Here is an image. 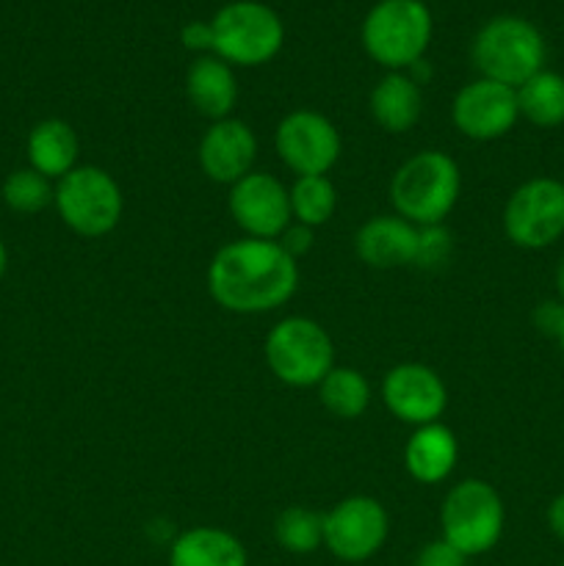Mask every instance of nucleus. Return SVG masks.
I'll return each mask as SVG.
<instances>
[{
	"label": "nucleus",
	"mask_w": 564,
	"mask_h": 566,
	"mask_svg": "<svg viewBox=\"0 0 564 566\" xmlns=\"http://www.w3.org/2000/svg\"><path fill=\"white\" fill-rule=\"evenodd\" d=\"M288 191H291V216L296 224L315 230L335 216L337 191L326 175L296 177V182Z\"/></svg>",
	"instance_id": "nucleus-24"
},
{
	"label": "nucleus",
	"mask_w": 564,
	"mask_h": 566,
	"mask_svg": "<svg viewBox=\"0 0 564 566\" xmlns=\"http://www.w3.org/2000/svg\"><path fill=\"white\" fill-rule=\"evenodd\" d=\"M547 525H551L553 536L564 542V492L558 497H553V503L547 506Z\"/></svg>",
	"instance_id": "nucleus-32"
},
{
	"label": "nucleus",
	"mask_w": 564,
	"mask_h": 566,
	"mask_svg": "<svg viewBox=\"0 0 564 566\" xmlns=\"http://www.w3.org/2000/svg\"><path fill=\"white\" fill-rule=\"evenodd\" d=\"M562 566H564V564H562Z\"/></svg>",
	"instance_id": "nucleus-36"
},
{
	"label": "nucleus",
	"mask_w": 564,
	"mask_h": 566,
	"mask_svg": "<svg viewBox=\"0 0 564 566\" xmlns=\"http://www.w3.org/2000/svg\"><path fill=\"white\" fill-rule=\"evenodd\" d=\"M227 208L247 238L260 241H276L293 224L291 191L269 171H249L230 186Z\"/></svg>",
	"instance_id": "nucleus-12"
},
{
	"label": "nucleus",
	"mask_w": 564,
	"mask_h": 566,
	"mask_svg": "<svg viewBox=\"0 0 564 566\" xmlns=\"http://www.w3.org/2000/svg\"><path fill=\"white\" fill-rule=\"evenodd\" d=\"M296 287L299 260L276 241L241 238L224 243L208 265V293L227 313H271L291 302Z\"/></svg>",
	"instance_id": "nucleus-1"
},
{
	"label": "nucleus",
	"mask_w": 564,
	"mask_h": 566,
	"mask_svg": "<svg viewBox=\"0 0 564 566\" xmlns=\"http://www.w3.org/2000/svg\"><path fill=\"white\" fill-rule=\"evenodd\" d=\"M382 401L387 412L407 426H429L442 418L448 407L446 381L437 370L420 363L396 365L382 381Z\"/></svg>",
	"instance_id": "nucleus-14"
},
{
	"label": "nucleus",
	"mask_w": 564,
	"mask_h": 566,
	"mask_svg": "<svg viewBox=\"0 0 564 566\" xmlns=\"http://www.w3.org/2000/svg\"><path fill=\"white\" fill-rule=\"evenodd\" d=\"M462 191V171L448 153L424 149L404 160L390 180V202L396 216L415 227L442 224L457 208Z\"/></svg>",
	"instance_id": "nucleus-2"
},
{
	"label": "nucleus",
	"mask_w": 564,
	"mask_h": 566,
	"mask_svg": "<svg viewBox=\"0 0 564 566\" xmlns=\"http://www.w3.org/2000/svg\"><path fill=\"white\" fill-rule=\"evenodd\" d=\"M545 39L534 22L523 17H492L479 28L470 59L481 77L503 83V86H523L529 77L545 70Z\"/></svg>",
	"instance_id": "nucleus-3"
},
{
	"label": "nucleus",
	"mask_w": 564,
	"mask_h": 566,
	"mask_svg": "<svg viewBox=\"0 0 564 566\" xmlns=\"http://www.w3.org/2000/svg\"><path fill=\"white\" fill-rule=\"evenodd\" d=\"M247 547L238 536L224 528H199L186 531L171 542L169 566H247Z\"/></svg>",
	"instance_id": "nucleus-21"
},
{
	"label": "nucleus",
	"mask_w": 564,
	"mask_h": 566,
	"mask_svg": "<svg viewBox=\"0 0 564 566\" xmlns=\"http://www.w3.org/2000/svg\"><path fill=\"white\" fill-rule=\"evenodd\" d=\"M186 97L205 119H230L238 103L236 72L219 55H199L186 72Z\"/></svg>",
	"instance_id": "nucleus-17"
},
{
	"label": "nucleus",
	"mask_w": 564,
	"mask_h": 566,
	"mask_svg": "<svg viewBox=\"0 0 564 566\" xmlns=\"http://www.w3.org/2000/svg\"><path fill=\"white\" fill-rule=\"evenodd\" d=\"M276 243H280V247L285 249L293 260H299L304 252H310V247H313V230L293 221V224L288 227L280 238H276Z\"/></svg>",
	"instance_id": "nucleus-30"
},
{
	"label": "nucleus",
	"mask_w": 564,
	"mask_h": 566,
	"mask_svg": "<svg viewBox=\"0 0 564 566\" xmlns=\"http://www.w3.org/2000/svg\"><path fill=\"white\" fill-rule=\"evenodd\" d=\"M341 133L324 114L291 111L274 130V149L296 177L326 175L341 158Z\"/></svg>",
	"instance_id": "nucleus-11"
},
{
	"label": "nucleus",
	"mask_w": 564,
	"mask_h": 566,
	"mask_svg": "<svg viewBox=\"0 0 564 566\" xmlns=\"http://www.w3.org/2000/svg\"><path fill=\"white\" fill-rule=\"evenodd\" d=\"M274 539L293 556H307L324 545V514L304 506H288L274 523Z\"/></svg>",
	"instance_id": "nucleus-25"
},
{
	"label": "nucleus",
	"mask_w": 564,
	"mask_h": 566,
	"mask_svg": "<svg viewBox=\"0 0 564 566\" xmlns=\"http://www.w3.org/2000/svg\"><path fill=\"white\" fill-rule=\"evenodd\" d=\"M534 324L542 335H558L564 324V302H545L536 307L534 313Z\"/></svg>",
	"instance_id": "nucleus-31"
},
{
	"label": "nucleus",
	"mask_w": 564,
	"mask_h": 566,
	"mask_svg": "<svg viewBox=\"0 0 564 566\" xmlns=\"http://www.w3.org/2000/svg\"><path fill=\"white\" fill-rule=\"evenodd\" d=\"M180 42H182V48L191 50V53H199V55L213 53V28H210V20L208 22H199V20L188 22L180 33Z\"/></svg>",
	"instance_id": "nucleus-29"
},
{
	"label": "nucleus",
	"mask_w": 564,
	"mask_h": 566,
	"mask_svg": "<svg viewBox=\"0 0 564 566\" xmlns=\"http://www.w3.org/2000/svg\"><path fill=\"white\" fill-rule=\"evenodd\" d=\"M518 119V92L490 77L470 81L468 86L459 88L451 103L453 127L473 142H495L506 136Z\"/></svg>",
	"instance_id": "nucleus-13"
},
{
	"label": "nucleus",
	"mask_w": 564,
	"mask_h": 566,
	"mask_svg": "<svg viewBox=\"0 0 564 566\" xmlns=\"http://www.w3.org/2000/svg\"><path fill=\"white\" fill-rule=\"evenodd\" d=\"M424 111V94L420 86L407 72H387L370 92V116L382 130L407 133L418 125Z\"/></svg>",
	"instance_id": "nucleus-19"
},
{
	"label": "nucleus",
	"mask_w": 564,
	"mask_h": 566,
	"mask_svg": "<svg viewBox=\"0 0 564 566\" xmlns=\"http://www.w3.org/2000/svg\"><path fill=\"white\" fill-rule=\"evenodd\" d=\"M459 459V442L448 426L440 420L418 426L404 448V468L420 484H440L453 473Z\"/></svg>",
	"instance_id": "nucleus-18"
},
{
	"label": "nucleus",
	"mask_w": 564,
	"mask_h": 566,
	"mask_svg": "<svg viewBox=\"0 0 564 566\" xmlns=\"http://www.w3.org/2000/svg\"><path fill=\"white\" fill-rule=\"evenodd\" d=\"M453 252V241L451 232L446 230L442 224H431V227H418V249H415V263L418 269H440L451 260Z\"/></svg>",
	"instance_id": "nucleus-27"
},
{
	"label": "nucleus",
	"mask_w": 564,
	"mask_h": 566,
	"mask_svg": "<svg viewBox=\"0 0 564 566\" xmlns=\"http://www.w3.org/2000/svg\"><path fill=\"white\" fill-rule=\"evenodd\" d=\"M53 205L61 221L81 238H103L116 230L125 210L122 188L100 166H75L55 186Z\"/></svg>",
	"instance_id": "nucleus-8"
},
{
	"label": "nucleus",
	"mask_w": 564,
	"mask_h": 566,
	"mask_svg": "<svg viewBox=\"0 0 564 566\" xmlns=\"http://www.w3.org/2000/svg\"><path fill=\"white\" fill-rule=\"evenodd\" d=\"M514 92H518L520 116L531 125L558 127L564 122V77L558 72L540 70Z\"/></svg>",
	"instance_id": "nucleus-22"
},
{
	"label": "nucleus",
	"mask_w": 564,
	"mask_h": 566,
	"mask_svg": "<svg viewBox=\"0 0 564 566\" xmlns=\"http://www.w3.org/2000/svg\"><path fill=\"white\" fill-rule=\"evenodd\" d=\"M269 370L288 387H318L335 368V346L318 321L291 315L271 326L265 337Z\"/></svg>",
	"instance_id": "nucleus-7"
},
{
	"label": "nucleus",
	"mask_w": 564,
	"mask_h": 566,
	"mask_svg": "<svg viewBox=\"0 0 564 566\" xmlns=\"http://www.w3.org/2000/svg\"><path fill=\"white\" fill-rule=\"evenodd\" d=\"M556 340H558V348H562V354H564V324H562V329H558Z\"/></svg>",
	"instance_id": "nucleus-35"
},
{
	"label": "nucleus",
	"mask_w": 564,
	"mask_h": 566,
	"mask_svg": "<svg viewBox=\"0 0 564 566\" xmlns=\"http://www.w3.org/2000/svg\"><path fill=\"white\" fill-rule=\"evenodd\" d=\"M503 232L520 249H547L564 235V182L534 177L514 188L503 208Z\"/></svg>",
	"instance_id": "nucleus-9"
},
{
	"label": "nucleus",
	"mask_w": 564,
	"mask_h": 566,
	"mask_svg": "<svg viewBox=\"0 0 564 566\" xmlns=\"http://www.w3.org/2000/svg\"><path fill=\"white\" fill-rule=\"evenodd\" d=\"M318 398L326 412L341 420H354L368 409L370 385L357 368H332L321 379Z\"/></svg>",
	"instance_id": "nucleus-23"
},
{
	"label": "nucleus",
	"mask_w": 564,
	"mask_h": 566,
	"mask_svg": "<svg viewBox=\"0 0 564 566\" xmlns=\"http://www.w3.org/2000/svg\"><path fill=\"white\" fill-rule=\"evenodd\" d=\"M28 164L48 180H61L77 166L81 142L70 122L44 119L28 133Z\"/></svg>",
	"instance_id": "nucleus-20"
},
{
	"label": "nucleus",
	"mask_w": 564,
	"mask_h": 566,
	"mask_svg": "<svg viewBox=\"0 0 564 566\" xmlns=\"http://www.w3.org/2000/svg\"><path fill=\"white\" fill-rule=\"evenodd\" d=\"M357 258L370 269H401L415 263L418 249V227L401 216H374L365 221L354 238Z\"/></svg>",
	"instance_id": "nucleus-16"
},
{
	"label": "nucleus",
	"mask_w": 564,
	"mask_h": 566,
	"mask_svg": "<svg viewBox=\"0 0 564 566\" xmlns=\"http://www.w3.org/2000/svg\"><path fill=\"white\" fill-rule=\"evenodd\" d=\"M258 160V136L241 119H219L205 130L199 142V166L205 177L219 186H236L254 171Z\"/></svg>",
	"instance_id": "nucleus-15"
},
{
	"label": "nucleus",
	"mask_w": 564,
	"mask_h": 566,
	"mask_svg": "<svg viewBox=\"0 0 564 566\" xmlns=\"http://www.w3.org/2000/svg\"><path fill=\"white\" fill-rule=\"evenodd\" d=\"M556 291H558V298L564 302V258H562V263H558V269H556Z\"/></svg>",
	"instance_id": "nucleus-33"
},
{
	"label": "nucleus",
	"mask_w": 564,
	"mask_h": 566,
	"mask_svg": "<svg viewBox=\"0 0 564 566\" xmlns=\"http://www.w3.org/2000/svg\"><path fill=\"white\" fill-rule=\"evenodd\" d=\"M6 263H9V252H6V243L0 241V276L6 274Z\"/></svg>",
	"instance_id": "nucleus-34"
},
{
	"label": "nucleus",
	"mask_w": 564,
	"mask_h": 566,
	"mask_svg": "<svg viewBox=\"0 0 564 566\" xmlns=\"http://www.w3.org/2000/svg\"><path fill=\"white\" fill-rule=\"evenodd\" d=\"M431 11L424 0H379L365 14L359 39L370 59L387 72L409 70L429 50Z\"/></svg>",
	"instance_id": "nucleus-4"
},
{
	"label": "nucleus",
	"mask_w": 564,
	"mask_h": 566,
	"mask_svg": "<svg viewBox=\"0 0 564 566\" xmlns=\"http://www.w3.org/2000/svg\"><path fill=\"white\" fill-rule=\"evenodd\" d=\"M503 523H506V509L495 486L487 481H459L442 501V539L457 547L464 558L490 553L501 542Z\"/></svg>",
	"instance_id": "nucleus-5"
},
{
	"label": "nucleus",
	"mask_w": 564,
	"mask_h": 566,
	"mask_svg": "<svg viewBox=\"0 0 564 566\" xmlns=\"http://www.w3.org/2000/svg\"><path fill=\"white\" fill-rule=\"evenodd\" d=\"M213 55L230 66L269 64L285 42V25L271 6L258 0H232L210 20Z\"/></svg>",
	"instance_id": "nucleus-6"
},
{
	"label": "nucleus",
	"mask_w": 564,
	"mask_h": 566,
	"mask_svg": "<svg viewBox=\"0 0 564 566\" xmlns=\"http://www.w3.org/2000/svg\"><path fill=\"white\" fill-rule=\"evenodd\" d=\"M390 517L376 497L352 495L324 514V545L346 564H363L385 547Z\"/></svg>",
	"instance_id": "nucleus-10"
},
{
	"label": "nucleus",
	"mask_w": 564,
	"mask_h": 566,
	"mask_svg": "<svg viewBox=\"0 0 564 566\" xmlns=\"http://www.w3.org/2000/svg\"><path fill=\"white\" fill-rule=\"evenodd\" d=\"M55 188L50 186V180L44 175H39L36 169H14L3 182V202L9 205L14 213L31 216L44 210L48 205H53Z\"/></svg>",
	"instance_id": "nucleus-26"
},
{
	"label": "nucleus",
	"mask_w": 564,
	"mask_h": 566,
	"mask_svg": "<svg viewBox=\"0 0 564 566\" xmlns=\"http://www.w3.org/2000/svg\"><path fill=\"white\" fill-rule=\"evenodd\" d=\"M415 566H468V558L440 536V539H431L420 547V553L415 556Z\"/></svg>",
	"instance_id": "nucleus-28"
}]
</instances>
